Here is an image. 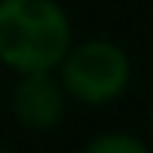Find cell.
<instances>
[{
	"label": "cell",
	"mask_w": 153,
	"mask_h": 153,
	"mask_svg": "<svg viewBox=\"0 0 153 153\" xmlns=\"http://www.w3.org/2000/svg\"><path fill=\"white\" fill-rule=\"evenodd\" d=\"M54 72L69 102L87 108H105L129 90L132 57L114 39L96 36V39L72 42Z\"/></svg>",
	"instance_id": "cell-2"
},
{
	"label": "cell",
	"mask_w": 153,
	"mask_h": 153,
	"mask_svg": "<svg viewBox=\"0 0 153 153\" xmlns=\"http://www.w3.org/2000/svg\"><path fill=\"white\" fill-rule=\"evenodd\" d=\"M150 135H153V111H150Z\"/></svg>",
	"instance_id": "cell-5"
},
{
	"label": "cell",
	"mask_w": 153,
	"mask_h": 153,
	"mask_svg": "<svg viewBox=\"0 0 153 153\" xmlns=\"http://www.w3.org/2000/svg\"><path fill=\"white\" fill-rule=\"evenodd\" d=\"M0 153H9V150H6V147H3V144H0Z\"/></svg>",
	"instance_id": "cell-6"
},
{
	"label": "cell",
	"mask_w": 153,
	"mask_h": 153,
	"mask_svg": "<svg viewBox=\"0 0 153 153\" xmlns=\"http://www.w3.org/2000/svg\"><path fill=\"white\" fill-rule=\"evenodd\" d=\"M9 111H12V120L27 132L57 129L69 111V96L57 72L15 75V84L9 90Z\"/></svg>",
	"instance_id": "cell-3"
},
{
	"label": "cell",
	"mask_w": 153,
	"mask_h": 153,
	"mask_svg": "<svg viewBox=\"0 0 153 153\" xmlns=\"http://www.w3.org/2000/svg\"><path fill=\"white\" fill-rule=\"evenodd\" d=\"M72 42L60 0H0V63L9 72H54Z\"/></svg>",
	"instance_id": "cell-1"
},
{
	"label": "cell",
	"mask_w": 153,
	"mask_h": 153,
	"mask_svg": "<svg viewBox=\"0 0 153 153\" xmlns=\"http://www.w3.org/2000/svg\"><path fill=\"white\" fill-rule=\"evenodd\" d=\"M81 153H153L150 144L135 135V132H123V129H111V132H99L90 141H84Z\"/></svg>",
	"instance_id": "cell-4"
}]
</instances>
